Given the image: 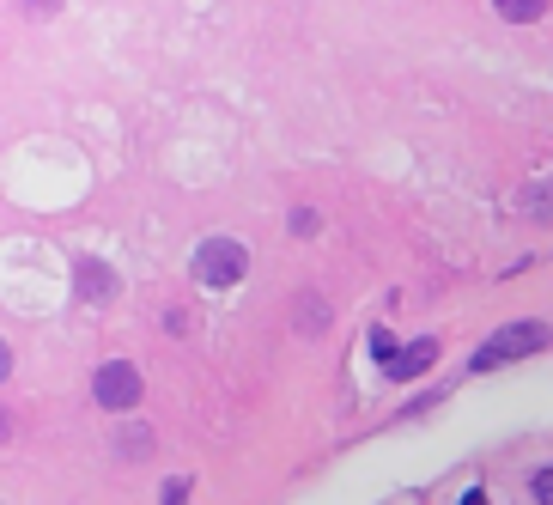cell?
<instances>
[{"label": "cell", "instance_id": "1", "mask_svg": "<svg viewBox=\"0 0 553 505\" xmlns=\"http://www.w3.org/2000/svg\"><path fill=\"white\" fill-rule=\"evenodd\" d=\"M547 347V323H505L499 335H487L481 347L468 353V372H499V366H517V359L541 353Z\"/></svg>", "mask_w": 553, "mask_h": 505}, {"label": "cell", "instance_id": "2", "mask_svg": "<svg viewBox=\"0 0 553 505\" xmlns=\"http://www.w3.org/2000/svg\"><path fill=\"white\" fill-rule=\"evenodd\" d=\"M250 268V250L237 238H207L195 250V286H207V293H225V286H237Z\"/></svg>", "mask_w": 553, "mask_h": 505}, {"label": "cell", "instance_id": "3", "mask_svg": "<svg viewBox=\"0 0 553 505\" xmlns=\"http://www.w3.org/2000/svg\"><path fill=\"white\" fill-rule=\"evenodd\" d=\"M92 396H98V408H134L140 402V372L128 366V359H110V366H98V378H92Z\"/></svg>", "mask_w": 553, "mask_h": 505}, {"label": "cell", "instance_id": "4", "mask_svg": "<svg viewBox=\"0 0 553 505\" xmlns=\"http://www.w3.org/2000/svg\"><path fill=\"white\" fill-rule=\"evenodd\" d=\"M432 359H438V341H432V335H420V341H408L402 353H395V359H389L383 372H389L395 384H408V378H420V372L432 366Z\"/></svg>", "mask_w": 553, "mask_h": 505}, {"label": "cell", "instance_id": "5", "mask_svg": "<svg viewBox=\"0 0 553 505\" xmlns=\"http://www.w3.org/2000/svg\"><path fill=\"white\" fill-rule=\"evenodd\" d=\"M79 293H86L92 305H104V299H116V274H110L104 262H79Z\"/></svg>", "mask_w": 553, "mask_h": 505}, {"label": "cell", "instance_id": "6", "mask_svg": "<svg viewBox=\"0 0 553 505\" xmlns=\"http://www.w3.org/2000/svg\"><path fill=\"white\" fill-rule=\"evenodd\" d=\"M517 207L529 213V220H553V183H535V189H523V195H517Z\"/></svg>", "mask_w": 553, "mask_h": 505}, {"label": "cell", "instance_id": "7", "mask_svg": "<svg viewBox=\"0 0 553 505\" xmlns=\"http://www.w3.org/2000/svg\"><path fill=\"white\" fill-rule=\"evenodd\" d=\"M547 7H541V0H511V7H499V19H511V25H535Z\"/></svg>", "mask_w": 553, "mask_h": 505}, {"label": "cell", "instance_id": "8", "mask_svg": "<svg viewBox=\"0 0 553 505\" xmlns=\"http://www.w3.org/2000/svg\"><path fill=\"white\" fill-rule=\"evenodd\" d=\"M395 353H402V347H395V335L389 329H371V359H383V366H389Z\"/></svg>", "mask_w": 553, "mask_h": 505}, {"label": "cell", "instance_id": "9", "mask_svg": "<svg viewBox=\"0 0 553 505\" xmlns=\"http://www.w3.org/2000/svg\"><path fill=\"white\" fill-rule=\"evenodd\" d=\"M292 232H298V238H310V232H316V213H310V207H298V213H292Z\"/></svg>", "mask_w": 553, "mask_h": 505}, {"label": "cell", "instance_id": "10", "mask_svg": "<svg viewBox=\"0 0 553 505\" xmlns=\"http://www.w3.org/2000/svg\"><path fill=\"white\" fill-rule=\"evenodd\" d=\"M189 499V481H165V499H158V505H183Z\"/></svg>", "mask_w": 553, "mask_h": 505}, {"label": "cell", "instance_id": "11", "mask_svg": "<svg viewBox=\"0 0 553 505\" xmlns=\"http://www.w3.org/2000/svg\"><path fill=\"white\" fill-rule=\"evenodd\" d=\"M535 499H541V505H553V469H541V475H535Z\"/></svg>", "mask_w": 553, "mask_h": 505}, {"label": "cell", "instance_id": "12", "mask_svg": "<svg viewBox=\"0 0 553 505\" xmlns=\"http://www.w3.org/2000/svg\"><path fill=\"white\" fill-rule=\"evenodd\" d=\"M7 372H13V347L0 341V384H7Z\"/></svg>", "mask_w": 553, "mask_h": 505}, {"label": "cell", "instance_id": "13", "mask_svg": "<svg viewBox=\"0 0 553 505\" xmlns=\"http://www.w3.org/2000/svg\"><path fill=\"white\" fill-rule=\"evenodd\" d=\"M462 505H487V493H481V487H468V493H462Z\"/></svg>", "mask_w": 553, "mask_h": 505}]
</instances>
